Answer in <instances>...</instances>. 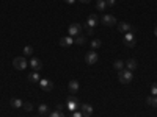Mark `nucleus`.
<instances>
[{"mask_svg":"<svg viewBox=\"0 0 157 117\" xmlns=\"http://www.w3.org/2000/svg\"><path fill=\"white\" fill-rule=\"evenodd\" d=\"M72 117H82V111H74L72 112Z\"/></svg>","mask_w":157,"mask_h":117,"instance_id":"28","label":"nucleus"},{"mask_svg":"<svg viewBox=\"0 0 157 117\" xmlns=\"http://www.w3.org/2000/svg\"><path fill=\"white\" fill-rule=\"evenodd\" d=\"M126 67H127V70L134 72V70L138 67V64H137V61H135L134 58H130V59H127V61H126Z\"/></svg>","mask_w":157,"mask_h":117,"instance_id":"13","label":"nucleus"},{"mask_svg":"<svg viewBox=\"0 0 157 117\" xmlns=\"http://www.w3.org/2000/svg\"><path fill=\"white\" fill-rule=\"evenodd\" d=\"M96 8H98V9H101V11L107 9V2H105V0H98V5H96Z\"/></svg>","mask_w":157,"mask_h":117,"instance_id":"21","label":"nucleus"},{"mask_svg":"<svg viewBox=\"0 0 157 117\" xmlns=\"http://www.w3.org/2000/svg\"><path fill=\"white\" fill-rule=\"evenodd\" d=\"M101 22L104 23V25H107V27H113V25H116V17L115 16H112V14H104L102 17H101Z\"/></svg>","mask_w":157,"mask_h":117,"instance_id":"4","label":"nucleus"},{"mask_svg":"<svg viewBox=\"0 0 157 117\" xmlns=\"http://www.w3.org/2000/svg\"><path fill=\"white\" fill-rule=\"evenodd\" d=\"M101 45H102V41H101V39H93V41H91V48H93V50L99 48Z\"/></svg>","mask_w":157,"mask_h":117,"instance_id":"22","label":"nucleus"},{"mask_svg":"<svg viewBox=\"0 0 157 117\" xmlns=\"http://www.w3.org/2000/svg\"><path fill=\"white\" fill-rule=\"evenodd\" d=\"M77 108H78V106H77V103H75V98L71 97V98H69V103H68V109H71V111L74 112Z\"/></svg>","mask_w":157,"mask_h":117,"instance_id":"17","label":"nucleus"},{"mask_svg":"<svg viewBox=\"0 0 157 117\" xmlns=\"http://www.w3.org/2000/svg\"><path fill=\"white\" fill-rule=\"evenodd\" d=\"M30 66H32V69L35 72H39L43 69V62H41V59H38V58H32L30 59Z\"/></svg>","mask_w":157,"mask_h":117,"instance_id":"10","label":"nucleus"},{"mask_svg":"<svg viewBox=\"0 0 157 117\" xmlns=\"http://www.w3.org/2000/svg\"><path fill=\"white\" fill-rule=\"evenodd\" d=\"M146 103H148L149 106H152V108H157V97H155V95L148 97V98H146Z\"/></svg>","mask_w":157,"mask_h":117,"instance_id":"16","label":"nucleus"},{"mask_svg":"<svg viewBox=\"0 0 157 117\" xmlns=\"http://www.w3.org/2000/svg\"><path fill=\"white\" fill-rule=\"evenodd\" d=\"M96 25H98V16H96V14H91V16H88L85 27H86V28H94Z\"/></svg>","mask_w":157,"mask_h":117,"instance_id":"8","label":"nucleus"},{"mask_svg":"<svg viewBox=\"0 0 157 117\" xmlns=\"http://www.w3.org/2000/svg\"><path fill=\"white\" fill-rule=\"evenodd\" d=\"M82 117H90V114H85V112H82Z\"/></svg>","mask_w":157,"mask_h":117,"instance_id":"33","label":"nucleus"},{"mask_svg":"<svg viewBox=\"0 0 157 117\" xmlns=\"http://www.w3.org/2000/svg\"><path fill=\"white\" fill-rule=\"evenodd\" d=\"M64 2H66V3H69V5H72V3L75 2V0H64Z\"/></svg>","mask_w":157,"mask_h":117,"instance_id":"31","label":"nucleus"},{"mask_svg":"<svg viewBox=\"0 0 157 117\" xmlns=\"http://www.w3.org/2000/svg\"><path fill=\"white\" fill-rule=\"evenodd\" d=\"M39 80H41V78H39V73L38 72H32V73H29V81L30 83H33V84H36V83H39Z\"/></svg>","mask_w":157,"mask_h":117,"instance_id":"15","label":"nucleus"},{"mask_svg":"<svg viewBox=\"0 0 157 117\" xmlns=\"http://www.w3.org/2000/svg\"><path fill=\"white\" fill-rule=\"evenodd\" d=\"M24 53H25V55H32V53H33V48H32L30 45H27V47L24 48Z\"/></svg>","mask_w":157,"mask_h":117,"instance_id":"26","label":"nucleus"},{"mask_svg":"<svg viewBox=\"0 0 157 117\" xmlns=\"http://www.w3.org/2000/svg\"><path fill=\"white\" fill-rule=\"evenodd\" d=\"M98 59H99V56H98V53H96L94 50L88 51V53L85 55V62H86V64H90V66H91V64H96V62H98Z\"/></svg>","mask_w":157,"mask_h":117,"instance_id":"5","label":"nucleus"},{"mask_svg":"<svg viewBox=\"0 0 157 117\" xmlns=\"http://www.w3.org/2000/svg\"><path fill=\"white\" fill-rule=\"evenodd\" d=\"M39 86H41V89L46 90V92H50V90L54 89V83L50 80H39Z\"/></svg>","mask_w":157,"mask_h":117,"instance_id":"7","label":"nucleus"},{"mask_svg":"<svg viewBox=\"0 0 157 117\" xmlns=\"http://www.w3.org/2000/svg\"><path fill=\"white\" fill-rule=\"evenodd\" d=\"M154 34H155V36H157V27H155V30H154Z\"/></svg>","mask_w":157,"mask_h":117,"instance_id":"34","label":"nucleus"},{"mask_svg":"<svg viewBox=\"0 0 157 117\" xmlns=\"http://www.w3.org/2000/svg\"><path fill=\"white\" fill-rule=\"evenodd\" d=\"M13 66H14V69H17V70H25L27 66H29V62L24 56H17V58L13 59Z\"/></svg>","mask_w":157,"mask_h":117,"instance_id":"2","label":"nucleus"},{"mask_svg":"<svg viewBox=\"0 0 157 117\" xmlns=\"http://www.w3.org/2000/svg\"><path fill=\"white\" fill-rule=\"evenodd\" d=\"M74 42H75L77 45H82V44H85V36H80V34L75 36V37H74Z\"/></svg>","mask_w":157,"mask_h":117,"instance_id":"23","label":"nucleus"},{"mask_svg":"<svg viewBox=\"0 0 157 117\" xmlns=\"http://www.w3.org/2000/svg\"><path fill=\"white\" fill-rule=\"evenodd\" d=\"M78 87H80V84H78L77 80H71L69 84H68V89H69V92H71V94H75L77 90H78Z\"/></svg>","mask_w":157,"mask_h":117,"instance_id":"12","label":"nucleus"},{"mask_svg":"<svg viewBox=\"0 0 157 117\" xmlns=\"http://www.w3.org/2000/svg\"><path fill=\"white\" fill-rule=\"evenodd\" d=\"M130 30H132V27H130L129 22H120V23H118V31H120V33L126 34V33H129Z\"/></svg>","mask_w":157,"mask_h":117,"instance_id":"9","label":"nucleus"},{"mask_svg":"<svg viewBox=\"0 0 157 117\" xmlns=\"http://www.w3.org/2000/svg\"><path fill=\"white\" fill-rule=\"evenodd\" d=\"M78 2H82V3H90L91 0H78Z\"/></svg>","mask_w":157,"mask_h":117,"instance_id":"32","label":"nucleus"},{"mask_svg":"<svg viewBox=\"0 0 157 117\" xmlns=\"http://www.w3.org/2000/svg\"><path fill=\"white\" fill-rule=\"evenodd\" d=\"M86 34H93V28H86Z\"/></svg>","mask_w":157,"mask_h":117,"instance_id":"30","label":"nucleus"},{"mask_svg":"<svg viewBox=\"0 0 157 117\" xmlns=\"http://www.w3.org/2000/svg\"><path fill=\"white\" fill-rule=\"evenodd\" d=\"M80 31H82V25H80V23H71L69 28H68V34H69L71 37L78 36V34H80Z\"/></svg>","mask_w":157,"mask_h":117,"instance_id":"3","label":"nucleus"},{"mask_svg":"<svg viewBox=\"0 0 157 117\" xmlns=\"http://www.w3.org/2000/svg\"><path fill=\"white\" fill-rule=\"evenodd\" d=\"M113 67H115L118 72H120V70H123V69H124V62H123L121 59H116V61L113 62Z\"/></svg>","mask_w":157,"mask_h":117,"instance_id":"19","label":"nucleus"},{"mask_svg":"<svg viewBox=\"0 0 157 117\" xmlns=\"http://www.w3.org/2000/svg\"><path fill=\"white\" fill-rule=\"evenodd\" d=\"M151 94L157 97V83H154V84L151 86Z\"/></svg>","mask_w":157,"mask_h":117,"instance_id":"27","label":"nucleus"},{"mask_svg":"<svg viewBox=\"0 0 157 117\" xmlns=\"http://www.w3.org/2000/svg\"><path fill=\"white\" fill-rule=\"evenodd\" d=\"M124 45L126 47H135V36L130 31L124 34Z\"/></svg>","mask_w":157,"mask_h":117,"instance_id":"6","label":"nucleus"},{"mask_svg":"<svg viewBox=\"0 0 157 117\" xmlns=\"http://www.w3.org/2000/svg\"><path fill=\"white\" fill-rule=\"evenodd\" d=\"M118 80H120L121 84H129L130 81L134 80V75H132V72H130V70L123 69V70L118 72Z\"/></svg>","mask_w":157,"mask_h":117,"instance_id":"1","label":"nucleus"},{"mask_svg":"<svg viewBox=\"0 0 157 117\" xmlns=\"http://www.w3.org/2000/svg\"><path fill=\"white\" fill-rule=\"evenodd\" d=\"M38 111H39V114H41V115H44V114H49V106L43 103V105H39Z\"/></svg>","mask_w":157,"mask_h":117,"instance_id":"20","label":"nucleus"},{"mask_svg":"<svg viewBox=\"0 0 157 117\" xmlns=\"http://www.w3.org/2000/svg\"><path fill=\"white\" fill-rule=\"evenodd\" d=\"M105 2H107V6H113L116 3V0H105Z\"/></svg>","mask_w":157,"mask_h":117,"instance_id":"29","label":"nucleus"},{"mask_svg":"<svg viewBox=\"0 0 157 117\" xmlns=\"http://www.w3.org/2000/svg\"><path fill=\"white\" fill-rule=\"evenodd\" d=\"M22 100L21 98H17V97H13L11 98V101H10V105L13 106V108H14V109H19V108H22Z\"/></svg>","mask_w":157,"mask_h":117,"instance_id":"14","label":"nucleus"},{"mask_svg":"<svg viewBox=\"0 0 157 117\" xmlns=\"http://www.w3.org/2000/svg\"><path fill=\"white\" fill-rule=\"evenodd\" d=\"M72 44H74V37H71V36H64V37L60 39V45L61 47H69Z\"/></svg>","mask_w":157,"mask_h":117,"instance_id":"11","label":"nucleus"},{"mask_svg":"<svg viewBox=\"0 0 157 117\" xmlns=\"http://www.w3.org/2000/svg\"><path fill=\"white\" fill-rule=\"evenodd\" d=\"M49 117H64V114L61 111H54V112H50Z\"/></svg>","mask_w":157,"mask_h":117,"instance_id":"25","label":"nucleus"},{"mask_svg":"<svg viewBox=\"0 0 157 117\" xmlns=\"http://www.w3.org/2000/svg\"><path fill=\"white\" fill-rule=\"evenodd\" d=\"M22 108L29 112V111H32V109H33V105H32L30 101H25V103H22Z\"/></svg>","mask_w":157,"mask_h":117,"instance_id":"24","label":"nucleus"},{"mask_svg":"<svg viewBox=\"0 0 157 117\" xmlns=\"http://www.w3.org/2000/svg\"><path fill=\"white\" fill-rule=\"evenodd\" d=\"M80 111L85 112V114H90V115H91V112H93V106H91V105H86V103H85V105L80 106Z\"/></svg>","mask_w":157,"mask_h":117,"instance_id":"18","label":"nucleus"}]
</instances>
